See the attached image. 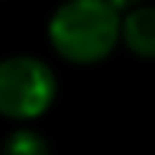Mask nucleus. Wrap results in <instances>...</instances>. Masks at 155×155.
Masks as SVG:
<instances>
[{
  "mask_svg": "<svg viewBox=\"0 0 155 155\" xmlns=\"http://www.w3.org/2000/svg\"><path fill=\"white\" fill-rule=\"evenodd\" d=\"M123 38V11L109 0H68L49 19V41L68 63H98Z\"/></svg>",
  "mask_w": 155,
  "mask_h": 155,
  "instance_id": "1",
  "label": "nucleus"
},
{
  "mask_svg": "<svg viewBox=\"0 0 155 155\" xmlns=\"http://www.w3.org/2000/svg\"><path fill=\"white\" fill-rule=\"evenodd\" d=\"M54 74L46 63L19 54L0 65V112L11 120H33L54 101Z\"/></svg>",
  "mask_w": 155,
  "mask_h": 155,
  "instance_id": "2",
  "label": "nucleus"
},
{
  "mask_svg": "<svg viewBox=\"0 0 155 155\" xmlns=\"http://www.w3.org/2000/svg\"><path fill=\"white\" fill-rule=\"evenodd\" d=\"M123 44L139 57H155V5H136L123 14Z\"/></svg>",
  "mask_w": 155,
  "mask_h": 155,
  "instance_id": "3",
  "label": "nucleus"
},
{
  "mask_svg": "<svg viewBox=\"0 0 155 155\" xmlns=\"http://www.w3.org/2000/svg\"><path fill=\"white\" fill-rule=\"evenodd\" d=\"M114 8H120V11H131V8H136L142 0H109Z\"/></svg>",
  "mask_w": 155,
  "mask_h": 155,
  "instance_id": "5",
  "label": "nucleus"
},
{
  "mask_svg": "<svg viewBox=\"0 0 155 155\" xmlns=\"http://www.w3.org/2000/svg\"><path fill=\"white\" fill-rule=\"evenodd\" d=\"M0 155H49V144L35 131H14L5 136Z\"/></svg>",
  "mask_w": 155,
  "mask_h": 155,
  "instance_id": "4",
  "label": "nucleus"
}]
</instances>
